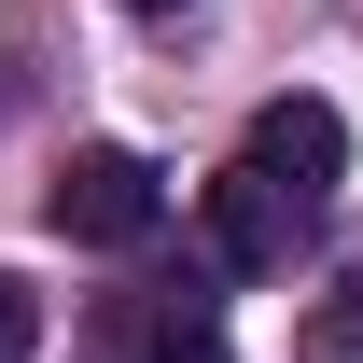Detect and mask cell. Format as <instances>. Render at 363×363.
Segmentation results:
<instances>
[{
    "label": "cell",
    "mask_w": 363,
    "mask_h": 363,
    "mask_svg": "<svg viewBox=\"0 0 363 363\" xmlns=\"http://www.w3.org/2000/svg\"><path fill=\"white\" fill-rule=\"evenodd\" d=\"M43 210H56V238H84V252H140L168 196H154V168H140L126 140H84V154L56 168V196H43Z\"/></svg>",
    "instance_id": "cell-1"
},
{
    "label": "cell",
    "mask_w": 363,
    "mask_h": 363,
    "mask_svg": "<svg viewBox=\"0 0 363 363\" xmlns=\"http://www.w3.org/2000/svg\"><path fill=\"white\" fill-rule=\"evenodd\" d=\"M238 168H266L279 196H294V210L321 224V210H335V182H350V126H335V98H266Z\"/></svg>",
    "instance_id": "cell-2"
},
{
    "label": "cell",
    "mask_w": 363,
    "mask_h": 363,
    "mask_svg": "<svg viewBox=\"0 0 363 363\" xmlns=\"http://www.w3.org/2000/svg\"><path fill=\"white\" fill-rule=\"evenodd\" d=\"M196 238H210V266H224V279H266V266H294L308 210H294L266 168H224V182H210V210H196Z\"/></svg>",
    "instance_id": "cell-3"
},
{
    "label": "cell",
    "mask_w": 363,
    "mask_h": 363,
    "mask_svg": "<svg viewBox=\"0 0 363 363\" xmlns=\"http://www.w3.org/2000/svg\"><path fill=\"white\" fill-rule=\"evenodd\" d=\"M112 350H126V363H224V321H210V294L182 279V294H140V308H112Z\"/></svg>",
    "instance_id": "cell-4"
},
{
    "label": "cell",
    "mask_w": 363,
    "mask_h": 363,
    "mask_svg": "<svg viewBox=\"0 0 363 363\" xmlns=\"http://www.w3.org/2000/svg\"><path fill=\"white\" fill-rule=\"evenodd\" d=\"M308 350H321V363H363V266H350V279L308 308Z\"/></svg>",
    "instance_id": "cell-5"
},
{
    "label": "cell",
    "mask_w": 363,
    "mask_h": 363,
    "mask_svg": "<svg viewBox=\"0 0 363 363\" xmlns=\"http://www.w3.org/2000/svg\"><path fill=\"white\" fill-rule=\"evenodd\" d=\"M43 350V308H28V279H0V363H28Z\"/></svg>",
    "instance_id": "cell-6"
},
{
    "label": "cell",
    "mask_w": 363,
    "mask_h": 363,
    "mask_svg": "<svg viewBox=\"0 0 363 363\" xmlns=\"http://www.w3.org/2000/svg\"><path fill=\"white\" fill-rule=\"evenodd\" d=\"M126 14H196V0H126Z\"/></svg>",
    "instance_id": "cell-7"
}]
</instances>
